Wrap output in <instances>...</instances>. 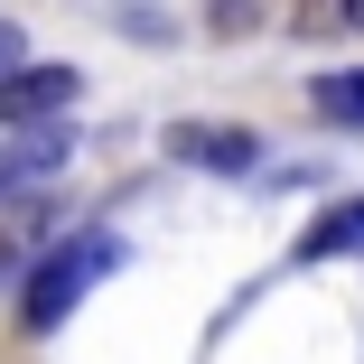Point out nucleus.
Returning a JSON list of instances; mask_svg holds the SVG:
<instances>
[{
	"mask_svg": "<svg viewBox=\"0 0 364 364\" xmlns=\"http://www.w3.org/2000/svg\"><path fill=\"white\" fill-rule=\"evenodd\" d=\"M122 252H131L122 225H65V234L28 262V280H19V336H56V327L122 271Z\"/></svg>",
	"mask_w": 364,
	"mask_h": 364,
	"instance_id": "nucleus-1",
	"label": "nucleus"
},
{
	"mask_svg": "<svg viewBox=\"0 0 364 364\" xmlns=\"http://www.w3.org/2000/svg\"><path fill=\"white\" fill-rule=\"evenodd\" d=\"M75 150H85L75 112H65V122H28V131H0V215L28 205V196H47V187H65Z\"/></svg>",
	"mask_w": 364,
	"mask_h": 364,
	"instance_id": "nucleus-2",
	"label": "nucleus"
},
{
	"mask_svg": "<svg viewBox=\"0 0 364 364\" xmlns=\"http://www.w3.org/2000/svg\"><path fill=\"white\" fill-rule=\"evenodd\" d=\"M159 150H168L178 168H205V178H262V168H271V140H262L252 122H205V112H178V122L159 131Z\"/></svg>",
	"mask_w": 364,
	"mask_h": 364,
	"instance_id": "nucleus-3",
	"label": "nucleus"
},
{
	"mask_svg": "<svg viewBox=\"0 0 364 364\" xmlns=\"http://www.w3.org/2000/svg\"><path fill=\"white\" fill-rule=\"evenodd\" d=\"M85 103V65L75 56H28L0 75V131H28V122H65Z\"/></svg>",
	"mask_w": 364,
	"mask_h": 364,
	"instance_id": "nucleus-4",
	"label": "nucleus"
},
{
	"mask_svg": "<svg viewBox=\"0 0 364 364\" xmlns=\"http://www.w3.org/2000/svg\"><path fill=\"white\" fill-rule=\"evenodd\" d=\"M289 262H299V271H327V262H364V187H355V196H327V205L309 215V234L289 243Z\"/></svg>",
	"mask_w": 364,
	"mask_h": 364,
	"instance_id": "nucleus-5",
	"label": "nucleus"
},
{
	"mask_svg": "<svg viewBox=\"0 0 364 364\" xmlns=\"http://www.w3.org/2000/svg\"><path fill=\"white\" fill-rule=\"evenodd\" d=\"M309 112L327 122V131H364V56L355 65H318V75H309Z\"/></svg>",
	"mask_w": 364,
	"mask_h": 364,
	"instance_id": "nucleus-6",
	"label": "nucleus"
},
{
	"mask_svg": "<svg viewBox=\"0 0 364 364\" xmlns=\"http://www.w3.org/2000/svg\"><path fill=\"white\" fill-rule=\"evenodd\" d=\"M196 19H205V38H215V47H234V38H262L271 0H196Z\"/></svg>",
	"mask_w": 364,
	"mask_h": 364,
	"instance_id": "nucleus-7",
	"label": "nucleus"
},
{
	"mask_svg": "<svg viewBox=\"0 0 364 364\" xmlns=\"http://www.w3.org/2000/svg\"><path fill=\"white\" fill-rule=\"evenodd\" d=\"M112 28H122V38H140V47H168V38H178V19H168V10H131V0L112 10Z\"/></svg>",
	"mask_w": 364,
	"mask_h": 364,
	"instance_id": "nucleus-8",
	"label": "nucleus"
},
{
	"mask_svg": "<svg viewBox=\"0 0 364 364\" xmlns=\"http://www.w3.org/2000/svg\"><path fill=\"white\" fill-rule=\"evenodd\" d=\"M10 65H28V28H19V19H0V75H10Z\"/></svg>",
	"mask_w": 364,
	"mask_h": 364,
	"instance_id": "nucleus-9",
	"label": "nucleus"
},
{
	"mask_svg": "<svg viewBox=\"0 0 364 364\" xmlns=\"http://www.w3.org/2000/svg\"><path fill=\"white\" fill-rule=\"evenodd\" d=\"M336 28H346V38H364V0H336Z\"/></svg>",
	"mask_w": 364,
	"mask_h": 364,
	"instance_id": "nucleus-10",
	"label": "nucleus"
}]
</instances>
